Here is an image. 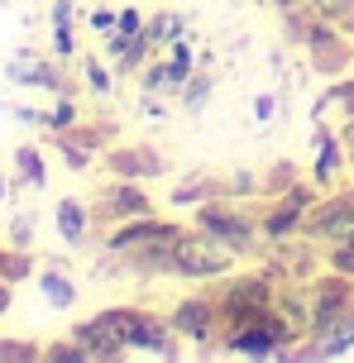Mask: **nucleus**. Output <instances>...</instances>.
Instances as JSON below:
<instances>
[{
    "label": "nucleus",
    "mask_w": 354,
    "mask_h": 363,
    "mask_svg": "<svg viewBox=\"0 0 354 363\" xmlns=\"http://www.w3.org/2000/svg\"><path fill=\"white\" fill-rule=\"evenodd\" d=\"M115 19H120V10H111V5H96L92 15H87V24H92L96 34H111V29H115Z\"/></svg>",
    "instance_id": "58836bf2"
},
{
    "label": "nucleus",
    "mask_w": 354,
    "mask_h": 363,
    "mask_svg": "<svg viewBox=\"0 0 354 363\" xmlns=\"http://www.w3.org/2000/svg\"><path fill=\"white\" fill-rule=\"evenodd\" d=\"M38 272V258L29 254V249H10V244H5V249H0V277H5V282H29V277H34Z\"/></svg>",
    "instance_id": "bb28decb"
},
{
    "label": "nucleus",
    "mask_w": 354,
    "mask_h": 363,
    "mask_svg": "<svg viewBox=\"0 0 354 363\" xmlns=\"http://www.w3.org/2000/svg\"><path fill=\"white\" fill-rule=\"evenodd\" d=\"M302 335L287 320H282L278 311H268L259 320H240V325H225L221 335V359H273L282 363L287 359V349L297 345Z\"/></svg>",
    "instance_id": "423d86ee"
},
{
    "label": "nucleus",
    "mask_w": 354,
    "mask_h": 363,
    "mask_svg": "<svg viewBox=\"0 0 354 363\" xmlns=\"http://www.w3.org/2000/svg\"><path fill=\"white\" fill-rule=\"evenodd\" d=\"M163 67H168V82H172V96L197 77V67H201V57H197V48H192V38H177V43H168L163 48Z\"/></svg>",
    "instance_id": "5701e85b"
},
{
    "label": "nucleus",
    "mask_w": 354,
    "mask_h": 363,
    "mask_svg": "<svg viewBox=\"0 0 354 363\" xmlns=\"http://www.w3.org/2000/svg\"><path fill=\"white\" fill-rule=\"evenodd\" d=\"M53 148H57V153H62V163L72 167V172H92L96 153H92V148H87V144H82L77 134H53Z\"/></svg>",
    "instance_id": "cd10ccee"
},
{
    "label": "nucleus",
    "mask_w": 354,
    "mask_h": 363,
    "mask_svg": "<svg viewBox=\"0 0 354 363\" xmlns=\"http://www.w3.org/2000/svg\"><path fill=\"white\" fill-rule=\"evenodd\" d=\"M326 268L354 282V239H345V244H331V249H326Z\"/></svg>",
    "instance_id": "f704fd0d"
},
{
    "label": "nucleus",
    "mask_w": 354,
    "mask_h": 363,
    "mask_svg": "<svg viewBox=\"0 0 354 363\" xmlns=\"http://www.w3.org/2000/svg\"><path fill=\"white\" fill-rule=\"evenodd\" d=\"M139 115L149 120V125H163L172 110H168V96H153V91H139Z\"/></svg>",
    "instance_id": "e433bc0d"
},
{
    "label": "nucleus",
    "mask_w": 354,
    "mask_h": 363,
    "mask_svg": "<svg viewBox=\"0 0 354 363\" xmlns=\"http://www.w3.org/2000/svg\"><path fill=\"white\" fill-rule=\"evenodd\" d=\"M43 363H92V359H87V349H82L72 335H67V340H53V345H43Z\"/></svg>",
    "instance_id": "72a5a7b5"
},
{
    "label": "nucleus",
    "mask_w": 354,
    "mask_h": 363,
    "mask_svg": "<svg viewBox=\"0 0 354 363\" xmlns=\"http://www.w3.org/2000/svg\"><path fill=\"white\" fill-rule=\"evenodd\" d=\"M5 196H10V182H5V177H0V201H5Z\"/></svg>",
    "instance_id": "c03bdc74"
},
{
    "label": "nucleus",
    "mask_w": 354,
    "mask_h": 363,
    "mask_svg": "<svg viewBox=\"0 0 354 363\" xmlns=\"http://www.w3.org/2000/svg\"><path fill=\"white\" fill-rule=\"evenodd\" d=\"M211 196H230L225 177L192 172V177H182L177 186H168V206H172V211H192V206H201V201H211Z\"/></svg>",
    "instance_id": "6ab92c4d"
},
{
    "label": "nucleus",
    "mask_w": 354,
    "mask_h": 363,
    "mask_svg": "<svg viewBox=\"0 0 354 363\" xmlns=\"http://www.w3.org/2000/svg\"><path fill=\"white\" fill-rule=\"evenodd\" d=\"M96 211H92V201H82V196H62L53 206V230L57 239L67 244V249H92L96 244Z\"/></svg>",
    "instance_id": "f3484780"
},
{
    "label": "nucleus",
    "mask_w": 354,
    "mask_h": 363,
    "mask_svg": "<svg viewBox=\"0 0 354 363\" xmlns=\"http://www.w3.org/2000/svg\"><path fill=\"white\" fill-rule=\"evenodd\" d=\"M350 177H354V158H350Z\"/></svg>",
    "instance_id": "a18cd8bd"
},
{
    "label": "nucleus",
    "mask_w": 354,
    "mask_h": 363,
    "mask_svg": "<svg viewBox=\"0 0 354 363\" xmlns=\"http://www.w3.org/2000/svg\"><path fill=\"white\" fill-rule=\"evenodd\" d=\"M115 315H120V330H125L130 354H139V359H163V363L192 359V349L182 345V335L172 330L168 311L144 306V301H125V306H115Z\"/></svg>",
    "instance_id": "7ed1b4c3"
},
{
    "label": "nucleus",
    "mask_w": 354,
    "mask_h": 363,
    "mask_svg": "<svg viewBox=\"0 0 354 363\" xmlns=\"http://www.w3.org/2000/svg\"><path fill=\"white\" fill-rule=\"evenodd\" d=\"M10 306H15V282L0 277V315H10Z\"/></svg>",
    "instance_id": "79ce46f5"
},
{
    "label": "nucleus",
    "mask_w": 354,
    "mask_h": 363,
    "mask_svg": "<svg viewBox=\"0 0 354 363\" xmlns=\"http://www.w3.org/2000/svg\"><path fill=\"white\" fill-rule=\"evenodd\" d=\"M302 235L311 239V244H321V249L354 239V186L321 191L316 206H311V211H306V220H302Z\"/></svg>",
    "instance_id": "1a4fd4ad"
},
{
    "label": "nucleus",
    "mask_w": 354,
    "mask_h": 363,
    "mask_svg": "<svg viewBox=\"0 0 354 363\" xmlns=\"http://www.w3.org/2000/svg\"><path fill=\"white\" fill-rule=\"evenodd\" d=\"M282 24H287V38H292L302 53L311 57V72H316V77L336 82V77L350 72V62H354V38L345 34L340 24L321 19L311 5L287 10V15H282Z\"/></svg>",
    "instance_id": "f03ea898"
},
{
    "label": "nucleus",
    "mask_w": 354,
    "mask_h": 363,
    "mask_svg": "<svg viewBox=\"0 0 354 363\" xmlns=\"http://www.w3.org/2000/svg\"><path fill=\"white\" fill-rule=\"evenodd\" d=\"M297 177H306V172H302L297 163H273L268 172H263V201H268V196H278V191H287V186H292Z\"/></svg>",
    "instance_id": "473e14b6"
},
{
    "label": "nucleus",
    "mask_w": 354,
    "mask_h": 363,
    "mask_svg": "<svg viewBox=\"0 0 354 363\" xmlns=\"http://www.w3.org/2000/svg\"><path fill=\"white\" fill-rule=\"evenodd\" d=\"M77 72H82L92 96H115V86H120L111 57H101V53H77Z\"/></svg>",
    "instance_id": "b1692460"
},
{
    "label": "nucleus",
    "mask_w": 354,
    "mask_h": 363,
    "mask_svg": "<svg viewBox=\"0 0 354 363\" xmlns=\"http://www.w3.org/2000/svg\"><path fill=\"white\" fill-rule=\"evenodd\" d=\"M254 120H259V125H273V120H278V96H268V91L254 96Z\"/></svg>",
    "instance_id": "ea45409f"
},
{
    "label": "nucleus",
    "mask_w": 354,
    "mask_h": 363,
    "mask_svg": "<svg viewBox=\"0 0 354 363\" xmlns=\"http://www.w3.org/2000/svg\"><path fill=\"white\" fill-rule=\"evenodd\" d=\"M29 244H34V216L19 211V216L10 220V249H29Z\"/></svg>",
    "instance_id": "4c0bfd02"
},
{
    "label": "nucleus",
    "mask_w": 354,
    "mask_h": 363,
    "mask_svg": "<svg viewBox=\"0 0 354 363\" xmlns=\"http://www.w3.org/2000/svg\"><path fill=\"white\" fill-rule=\"evenodd\" d=\"M172 330L182 335V345L192 349V359H221V311H216V291L211 287H187L168 306Z\"/></svg>",
    "instance_id": "39448f33"
},
{
    "label": "nucleus",
    "mask_w": 354,
    "mask_h": 363,
    "mask_svg": "<svg viewBox=\"0 0 354 363\" xmlns=\"http://www.w3.org/2000/svg\"><path fill=\"white\" fill-rule=\"evenodd\" d=\"M144 34H149V43L163 53L168 43H177V38H197L192 34V15H182V10H153L149 19H144Z\"/></svg>",
    "instance_id": "412c9836"
},
{
    "label": "nucleus",
    "mask_w": 354,
    "mask_h": 363,
    "mask_svg": "<svg viewBox=\"0 0 354 363\" xmlns=\"http://www.w3.org/2000/svg\"><path fill=\"white\" fill-rule=\"evenodd\" d=\"M53 57H62V62H72L82 48H77V24H53Z\"/></svg>",
    "instance_id": "c9c22d12"
},
{
    "label": "nucleus",
    "mask_w": 354,
    "mask_h": 363,
    "mask_svg": "<svg viewBox=\"0 0 354 363\" xmlns=\"http://www.w3.org/2000/svg\"><path fill=\"white\" fill-rule=\"evenodd\" d=\"M139 91H153V96H172V82H168V67H163V53H153L139 72Z\"/></svg>",
    "instance_id": "2f4dec72"
},
{
    "label": "nucleus",
    "mask_w": 354,
    "mask_h": 363,
    "mask_svg": "<svg viewBox=\"0 0 354 363\" xmlns=\"http://www.w3.org/2000/svg\"><path fill=\"white\" fill-rule=\"evenodd\" d=\"M321 186L311 177H297L287 191H278V196L259 201V235L263 244L273 249V244H287V239L302 235V220H306V211L316 206Z\"/></svg>",
    "instance_id": "6e6552de"
},
{
    "label": "nucleus",
    "mask_w": 354,
    "mask_h": 363,
    "mask_svg": "<svg viewBox=\"0 0 354 363\" xmlns=\"http://www.w3.org/2000/svg\"><path fill=\"white\" fill-rule=\"evenodd\" d=\"M10 167H15V186L24 191H48V158L38 144H19L10 153Z\"/></svg>",
    "instance_id": "aec40b11"
},
{
    "label": "nucleus",
    "mask_w": 354,
    "mask_h": 363,
    "mask_svg": "<svg viewBox=\"0 0 354 363\" xmlns=\"http://www.w3.org/2000/svg\"><path fill=\"white\" fill-rule=\"evenodd\" d=\"M67 335L87 349V359H92V363H125V359H130V345H125V330H120L115 306L96 311V315H87V320H77Z\"/></svg>",
    "instance_id": "ddd939ff"
},
{
    "label": "nucleus",
    "mask_w": 354,
    "mask_h": 363,
    "mask_svg": "<svg viewBox=\"0 0 354 363\" xmlns=\"http://www.w3.org/2000/svg\"><path fill=\"white\" fill-rule=\"evenodd\" d=\"M211 96H216V72H211V67H197V77H192V82H187L182 91H177V106L187 110V115H192V120H197V115H201L206 106H211Z\"/></svg>",
    "instance_id": "a878e982"
},
{
    "label": "nucleus",
    "mask_w": 354,
    "mask_h": 363,
    "mask_svg": "<svg viewBox=\"0 0 354 363\" xmlns=\"http://www.w3.org/2000/svg\"><path fill=\"white\" fill-rule=\"evenodd\" d=\"M5 82L48 91V96H77V91L87 86L82 72H77V77L62 72V57H43V53H34V48H19V53L5 62Z\"/></svg>",
    "instance_id": "9b49d317"
},
{
    "label": "nucleus",
    "mask_w": 354,
    "mask_h": 363,
    "mask_svg": "<svg viewBox=\"0 0 354 363\" xmlns=\"http://www.w3.org/2000/svg\"><path fill=\"white\" fill-rule=\"evenodd\" d=\"M92 211H96V220H101V230H106V225H120V220H134V216H153L158 206H153V196L144 191V182L111 177L106 186H96Z\"/></svg>",
    "instance_id": "4468645a"
},
{
    "label": "nucleus",
    "mask_w": 354,
    "mask_h": 363,
    "mask_svg": "<svg viewBox=\"0 0 354 363\" xmlns=\"http://www.w3.org/2000/svg\"><path fill=\"white\" fill-rule=\"evenodd\" d=\"M0 363H43V345L24 340V335H5L0 340Z\"/></svg>",
    "instance_id": "c85d7f7f"
},
{
    "label": "nucleus",
    "mask_w": 354,
    "mask_h": 363,
    "mask_svg": "<svg viewBox=\"0 0 354 363\" xmlns=\"http://www.w3.org/2000/svg\"><path fill=\"white\" fill-rule=\"evenodd\" d=\"M306 177L316 182L321 191H336L350 177V148L340 139V125H331V120H311V163H306Z\"/></svg>",
    "instance_id": "f8f14e48"
},
{
    "label": "nucleus",
    "mask_w": 354,
    "mask_h": 363,
    "mask_svg": "<svg viewBox=\"0 0 354 363\" xmlns=\"http://www.w3.org/2000/svg\"><path fill=\"white\" fill-rule=\"evenodd\" d=\"M101 163H106L111 177H134V182H158L172 172L168 153L153 144H111L101 153Z\"/></svg>",
    "instance_id": "dca6fc26"
},
{
    "label": "nucleus",
    "mask_w": 354,
    "mask_h": 363,
    "mask_svg": "<svg viewBox=\"0 0 354 363\" xmlns=\"http://www.w3.org/2000/svg\"><path fill=\"white\" fill-rule=\"evenodd\" d=\"M225 186H230V196H240V201H263V177H259V172H249V167L225 172Z\"/></svg>",
    "instance_id": "7c9ffc66"
},
{
    "label": "nucleus",
    "mask_w": 354,
    "mask_h": 363,
    "mask_svg": "<svg viewBox=\"0 0 354 363\" xmlns=\"http://www.w3.org/2000/svg\"><path fill=\"white\" fill-rule=\"evenodd\" d=\"M34 287L53 311H72L77 301H82V287H77V277L67 272L62 258H43V268L34 272Z\"/></svg>",
    "instance_id": "a211bd4d"
},
{
    "label": "nucleus",
    "mask_w": 354,
    "mask_h": 363,
    "mask_svg": "<svg viewBox=\"0 0 354 363\" xmlns=\"http://www.w3.org/2000/svg\"><path fill=\"white\" fill-rule=\"evenodd\" d=\"M182 235V220H168V216H134V220H120V225H106L101 230V254L111 258H130L139 249H153L163 239H177Z\"/></svg>",
    "instance_id": "9d476101"
},
{
    "label": "nucleus",
    "mask_w": 354,
    "mask_h": 363,
    "mask_svg": "<svg viewBox=\"0 0 354 363\" xmlns=\"http://www.w3.org/2000/svg\"><path fill=\"white\" fill-rule=\"evenodd\" d=\"M306 301H311V335H321L354 306V282L331 268H321L316 277H306Z\"/></svg>",
    "instance_id": "2eb2a0df"
},
{
    "label": "nucleus",
    "mask_w": 354,
    "mask_h": 363,
    "mask_svg": "<svg viewBox=\"0 0 354 363\" xmlns=\"http://www.w3.org/2000/svg\"><path fill=\"white\" fill-rule=\"evenodd\" d=\"M316 340V359L321 363H331V359H350L354 354V306L340 315L331 330H321V335H311Z\"/></svg>",
    "instance_id": "4be33fe9"
},
{
    "label": "nucleus",
    "mask_w": 354,
    "mask_h": 363,
    "mask_svg": "<svg viewBox=\"0 0 354 363\" xmlns=\"http://www.w3.org/2000/svg\"><path fill=\"white\" fill-rule=\"evenodd\" d=\"M311 10H316L321 19H331V24H340L345 34L354 38V0H306Z\"/></svg>",
    "instance_id": "c756f323"
},
{
    "label": "nucleus",
    "mask_w": 354,
    "mask_h": 363,
    "mask_svg": "<svg viewBox=\"0 0 354 363\" xmlns=\"http://www.w3.org/2000/svg\"><path fill=\"white\" fill-rule=\"evenodd\" d=\"M192 230L211 235L216 244H225L235 258H259L268 254V244L259 235V206H249L240 196H211L201 206H192Z\"/></svg>",
    "instance_id": "f257e3e1"
},
{
    "label": "nucleus",
    "mask_w": 354,
    "mask_h": 363,
    "mask_svg": "<svg viewBox=\"0 0 354 363\" xmlns=\"http://www.w3.org/2000/svg\"><path fill=\"white\" fill-rule=\"evenodd\" d=\"M263 5H273V10H278V15H287V10H302V5H306V0H263Z\"/></svg>",
    "instance_id": "37998d69"
},
{
    "label": "nucleus",
    "mask_w": 354,
    "mask_h": 363,
    "mask_svg": "<svg viewBox=\"0 0 354 363\" xmlns=\"http://www.w3.org/2000/svg\"><path fill=\"white\" fill-rule=\"evenodd\" d=\"M82 120H87V110L77 106V96H57L53 106L43 110V120H38V129H43L48 139H53V134H67V129H77Z\"/></svg>",
    "instance_id": "393cba45"
},
{
    "label": "nucleus",
    "mask_w": 354,
    "mask_h": 363,
    "mask_svg": "<svg viewBox=\"0 0 354 363\" xmlns=\"http://www.w3.org/2000/svg\"><path fill=\"white\" fill-rule=\"evenodd\" d=\"M235 263H240V258L230 254L225 244H216L211 235L192 230V225H187L182 235H177V244H172V277H177L182 287H211L216 277L235 272Z\"/></svg>",
    "instance_id": "0eeeda50"
},
{
    "label": "nucleus",
    "mask_w": 354,
    "mask_h": 363,
    "mask_svg": "<svg viewBox=\"0 0 354 363\" xmlns=\"http://www.w3.org/2000/svg\"><path fill=\"white\" fill-rule=\"evenodd\" d=\"M278 277L268 268H254V272H225L211 282L216 291V311H221V325H240V320H259L273 311L278 301Z\"/></svg>",
    "instance_id": "20e7f679"
},
{
    "label": "nucleus",
    "mask_w": 354,
    "mask_h": 363,
    "mask_svg": "<svg viewBox=\"0 0 354 363\" xmlns=\"http://www.w3.org/2000/svg\"><path fill=\"white\" fill-rule=\"evenodd\" d=\"M48 24H77V0H53L48 5Z\"/></svg>",
    "instance_id": "a19ab883"
}]
</instances>
